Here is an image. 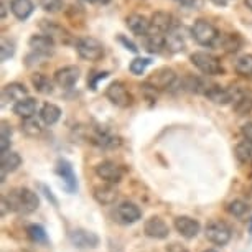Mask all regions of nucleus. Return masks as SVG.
<instances>
[{"label":"nucleus","instance_id":"nucleus-1","mask_svg":"<svg viewBox=\"0 0 252 252\" xmlns=\"http://www.w3.org/2000/svg\"><path fill=\"white\" fill-rule=\"evenodd\" d=\"M7 201V206L10 211L20 213V215H30L35 213L38 206H40V199L35 191L30 188H15L12 189L7 196H3Z\"/></svg>","mask_w":252,"mask_h":252},{"label":"nucleus","instance_id":"nucleus-2","mask_svg":"<svg viewBox=\"0 0 252 252\" xmlns=\"http://www.w3.org/2000/svg\"><path fill=\"white\" fill-rule=\"evenodd\" d=\"M191 35L198 45L213 46L218 38H220V32H218V28L213 23H209L204 18H198L191 27Z\"/></svg>","mask_w":252,"mask_h":252},{"label":"nucleus","instance_id":"nucleus-3","mask_svg":"<svg viewBox=\"0 0 252 252\" xmlns=\"http://www.w3.org/2000/svg\"><path fill=\"white\" fill-rule=\"evenodd\" d=\"M189 60H191L194 68L199 69L206 76H218V74H222V71H224L220 58H216L215 55L206 53V51H194V53L189 56Z\"/></svg>","mask_w":252,"mask_h":252},{"label":"nucleus","instance_id":"nucleus-4","mask_svg":"<svg viewBox=\"0 0 252 252\" xmlns=\"http://www.w3.org/2000/svg\"><path fill=\"white\" fill-rule=\"evenodd\" d=\"M76 51L86 61H99L104 56V45L94 36H84L76 41Z\"/></svg>","mask_w":252,"mask_h":252},{"label":"nucleus","instance_id":"nucleus-5","mask_svg":"<svg viewBox=\"0 0 252 252\" xmlns=\"http://www.w3.org/2000/svg\"><path fill=\"white\" fill-rule=\"evenodd\" d=\"M204 234H206V239L209 242H213V244H216V246H224L231 239L229 226H227L224 221H220V220L209 221L206 227H204Z\"/></svg>","mask_w":252,"mask_h":252},{"label":"nucleus","instance_id":"nucleus-6","mask_svg":"<svg viewBox=\"0 0 252 252\" xmlns=\"http://www.w3.org/2000/svg\"><path fill=\"white\" fill-rule=\"evenodd\" d=\"M175 81H177V73H175L172 68L163 66V68L157 69L155 73L147 79L145 86H150L152 89H155V91H165V89H170L173 86Z\"/></svg>","mask_w":252,"mask_h":252},{"label":"nucleus","instance_id":"nucleus-7","mask_svg":"<svg viewBox=\"0 0 252 252\" xmlns=\"http://www.w3.org/2000/svg\"><path fill=\"white\" fill-rule=\"evenodd\" d=\"M106 97L111 101L114 106L117 107H129L132 104V96L129 93V89L126 88V84L121 81H114L106 89Z\"/></svg>","mask_w":252,"mask_h":252},{"label":"nucleus","instance_id":"nucleus-8","mask_svg":"<svg viewBox=\"0 0 252 252\" xmlns=\"http://www.w3.org/2000/svg\"><path fill=\"white\" fill-rule=\"evenodd\" d=\"M142 218L140 208L132 201H122L116 206V221L119 224H134Z\"/></svg>","mask_w":252,"mask_h":252},{"label":"nucleus","instance_id":"nucleus-9","mask_svg":"<svg viewBox=\"0 0 252 252\" xmlns=\"http://www.w3.org/2000/svg\"><path fill=\"white\" fill-rule=\"evenodd\" d=\"M28 46H30L35 55L50 56L55 53L56 41L51 36L45 35V33H38V35L35 33V35H32L30 40H28Z\"/></svg>","mask_w":252,"mask_h":252},{"label":"nucleus","instance_id":"nucleus-10","mask_svg":"<svg viewBox=\"0 0 252 252\" xmlns=\"http://www.w3.org/2000/svg\"><path fill=\"white\" fill-rule=\"evenodd\" d=\"M96 175L106 183L117 185V183H121V180L124 177V170L116 161L106 160V161H101V163L96 166Z\"/></svg>","mask_w":252,"mask_h":252},{"label":"nucleus","instance_id":"nucleus-11","mask_svg":"<svg viewBox=\"0 0 252 252\" xmlns=\"http://www.w3.org/2000/svg\"><path fill=\"white\" fill-rule=\"evenodd\" d=\"M79 74H81V71H79L78 66L69 64V66H63V68L56 69L53 79H55V83L58 84L60 88L69 89L79 81Z\"/></svg>","mask_w":252,"mask_h":252},{"label":"nucleus","instance_id":"nucleus-12","mask_svg":"<svg viewBox=\"0 0 252 252\" xmlns=\"http://www.w3.org/2000/svg\"><path fill=\"white\" fill-rule=\"evenodd\" d=\"M71 244L76 246L78 249H94L99 246V237L91 231L86 229H74L69 232Z\"/></svg>","mask_w":252,"mask_h":252},{"label":"nucleus","instance_id":"nucleus-13","mask_svg":"<svg viewBox=\"0 0 252 252\" xmlns=\"http://www.w3.org/2000/svg\"><path fill=\"white\" fill-rule=\"evenodd\" d=\"M173 17L168 12H155L150 17V32L157 35H166L173 30Z\"/></svg>","mask_w":252,"mask_h":252},{"label":"nucleus","instance_id":"nucleus-14","mask_svg":"<svg viewBox=\"0 0 252 252\" xmlns=\"http://www.w3.org/2000/svg\"><path fill=\"white\" fill-rule=\"evenodd\" d=\"M173 226L178 234L183 236L185 239H193V237H196L199 234V231H201V224L189 216H178L177 220H175Z\"/></svg>","mask_w":252,"mask_h":252},{"label":"nucleus","instance_id":"nucleus-15","mask_svg":"<svg viewBox=\"0 0 252 252\" xmlns=\"http://www.w3.org/2000/svg\"><path fill=\"white\" fill-rule=\"evenodd\" d=\"M232 109L237 116H247L252 112V94L239 88L232 89Z\"/></svg>","mask_w":252,"mask_h":252},{"label":"nucleus","instance_id":"nucleus-16","mask_svg":"<svg viewBox=\"0 0 252 252\" xmlns=\"http://www.w3.org/2000/svg\"><path fill=\"white\" fill-rule=\"evenodd\" d=\"M144 232L152 239H166L170 234L168 224L158 216H152L150 220L145 221L144 224Z\"/></svg>","mask_w":252,"mask_h":252},{"label":"nucleus","instance_id":"nucleus-17","mask_svg":"<svg viewBox=\"0 0 252 252\" xmlns=\"http://www.w3.org/2000/svg\"><path fill=\"white\" fill-rule=\"evenodd\" d=\"M93 196L99 204H104V206H109V204H114L119 196L117 189L114 185L111 183H104V185H96L93 188Z\"/></svg>","mask_w":252,"mask_h":252},{"label":"nucleus","instance_id":"nucleus-18","mask_svg":"<svg viewBox=\"0 0 252 252\" xmlns=\"http://www.w3.org/2000/svg\"><path fill=\"white\" fill-rule=\"evenodd\" d=\"M56 173L63 180V183L66 185V189H68L69 193H74L76 188H78V180H76L73 166H71L68 160H63V158L58 160V163H56Z\"/></svg>","mask_w":252,"mask_h":252},{"label":"nucleus","instance_id":"nucleus-19","mask_svg":"<svg viewBox=\"0 0 252 252\" xmlns=\"http://www.w3.org/2000/svg\"><path fill=\"white\" fill-rule=\"evenodd\" d=\"M126 25L134 35L142 36V38L145 35H149V32H150V20L147 17L140 15V13H130V15L126 18Z\"/></svg>","mask_w":252,"mask_h":252},{"label":"nucleus","instance_id":"nucleus-20","mask_svg":"<svg viewBox=\"0 0 252 252\" xmlns=\"http://www.w3.org/2000/svg\"><path fill=\"white\" fill-rule=\"evenodd\" d=\"M27 97H28L27 88L23 86V84H20V83H10V84H7V86L2 89L3 102L10 101L13 104H17V102H20V101H23V99H27Z\"/></svg>","mask_w":252,"mask_h":252},{"label":"nucleus","instance_id":"nucleus-21","mask_svg":"<svg viewBox=\"0 0 252 252\" xmlns=\"http://www.w3.org/2000/svg\"><path fill=\"white\" fill-rule=\"evenodd\" d=\"M22 165V157L17 152H5L0 155V168H2V182H5L7 173L15 172L18 166Z\"/></svg>","mask_w":252,"mask_h":252},{"label":"nucleus","instance_id":"nucleus-22","mask_svg":"<svg viewBox=\"0 0 252 252\" xmlns=\"http://www.w3.org/2000/svg\"><path fill=\"white\" fill-rule=\"evenodd\" d=\"M204 96H206L211 102L224 106V104L232 102V89H226V88L218 86V84H213V86L208 88V91L204 93Z\"/></svg>","mask_w":252,"mask_h":252},{"label":"nucleus","instance_id":"nucleus-23","mask_svg":"<svg viewBox=\"0 0 252 252\" xmlns=\"http://www.w3.org/2000/svg\"><path fill=\"white\" fill-rule=\"evenodd\" d=\"M165 48L170 53H180V51L187 48V40H185L183 33L178 28H173L172 32L165 35Z\"/></svg>","mask_w":252,"mask_h":252},{"label":"nucleus","instance_id":"nucleus-24","mask_svg":"<svg viewBox=\"0 0 252 252\" xmlns=\"http://www.w3.org/2000/svg\"><path fill=\"white\" fill-rule=\"evenodd\" d=\"M36 109H38V102L36 99H33L28 96L27 99H23V101L13 104V114H17L18 117H22L23 121L25 119H32L33 116L36 114Z\"/></svg>","mask_w":252,"mask_h":252},{"label":"nucleus","instance_id":"nucleus-25","mask_svg":"<svg viewBox=\"0 0 252 252\" xmlns=\"http://www.w3.org/2000/svg\"><path fill=\"white\" fill-rule=\"evenodd\" d=\"M33 10H35V5H33L32 0H12L10 2V12L17 20H27L33 13Z\"/></svg>","mask_w":252,"mask_h":252},{"label":"nucleus","instance_id":"nucleus-26","mask_svg":"<svg viewBox=\"0 0 252 252\" xmlns=\"http://www.w3.org/2000/svg\"><path fill=\"white\" fill-rule=\"evenodd\" d=\"M40 117L46 126H55L61 117V109L53 102L43 104V107L40 109Z\"/></svg>","mask_w":252,"mask_h":252},{"label":"nucleus","instance_id":"nucleus-27","mask_svg":"<svg viewBox=\"0 0 252 252\" xmlns=\"http://www.w3.org/2000/svg\"><path fill=\"white\" fill-rule=\"evenodd\" d=\"M32 84H33V88H35V91L43 94V96L53 93V81H51L48 76H45L41 73H36L32 76Z\"/></svg>","mask_w":252,"mask_h":252},{"label":"nucleus","instance_id":"nucleus-28","mask_svg":"<svg viewBox=\"0 0 252 252\" xmlns=\"http://www.w3.org/2000/svg\"><path fill=\"white\" fill-rule=\"evenodd\" d=\"M144 46L149 53H160L161 48H165V35L149 32V35L144 36Z\"/></svg>","mask_w":252,"mask_h":252},{"label":"nucleus","instance_id":"nucleus-29","mask_svg":"<svg viewBox=\"0 0 252 252\" xmlns=\"http://www.w3.org/2000/svg\"><path fill=\"white\" fill-rule=\"evenodd\" d=\"M40 27H41V30L45 32V35L51 36V38H53L55 41H56V40H61V41H63L66 36H69V35H68V32H66L63 27L56 25V23H53V22H46V20H41Z\"/></svg>","mask_w":252,"mask_h":252},{"label":"nucleus","instance_id":"nucleus-30","mask_svg":"<svg viewBox=\"0 0 252 252\" xmlns=\"http://www.w3.org/2000/svg\"><path fill=\"white\" fill-rule=\"evenodd\" d=\"M236 73L242 78H252V55H242L236 60Z\"/></svg>","mask_w":252,"mask_h":252},{"label":"nucleus","instance_id":"nucleus-31","mask_svg":"<svg viewBox=\"0 0 252 252\" xmlns=\"http://www.w3.org/2000/svg\"><path fill=\"white\" fill-rule=\"evenodd\" d=\"M234 155L241 163H251L252 161V144L249 142H241L234 147Z\"/></svg>","mask_w":252,"mask_h":252},{"label":"nucleus","instance_id":"nucleus-32","mask_svg":"<svg viewBox=\"0 0 252 252\" xmlns=\"http://www.w3.org/2000/svg\"><path fill=\"white\" fill-rule=\"evenodd\" d=\"M10 139H12V126L7 121H3L2 127H0V152L2 154L10 150Z\"/></svg>","mask_w":252,"mask_h":252},{"label":"nucleus","instance_id":"nucleus-33","mask_svg":"<svg viewBox=\"0 0 252 252\" xmlns=\"http://www.w3.org/2000/svg\"><path fill=\"white\" fill-rule=\"evenodd\" d=\"M20 127H22L23 134L28 135V137H38V135H41V132H43V129H41V126H40V122H38L35 117L25 119V121L22 122Z\"/></svg>","mask_w":252,"mask_h":252},{"label":"nucleus","instance_id":"nucleus-34","mask_svg":"<svg viewBox=\"0 0 252 252\" xmlns=\"http://www.w3.org/2000/svg\"><path fill=\"white\" fill-rule=\"evenodd\" d=\"M150 58H142V56H137V58H134L130 61V64H129V71L132 74H135V76H142L145 73V69L150 66Z\"/></svg>","mask_w":252,"mask_h":252},{"label":"nucleus","instance_id":"nucleus-35","mask_svg":"<svg viewBox=\"0 0 252 252\" xmlns=\"http://www.w3.org/2000/svg\"><path fill=\"white\" fill-rule=\"evenodd\" d=\"M242 46V40L239 36V33H229V35L224 36V41H222V48H224L227 53H234Z\"/></svg>","mask_w":252,"mask_h":252},{"label":"nucleus","instance_id":"nucleus-36","mask_svg":"<svg viewBox=\"0 0 252 252\" xmlns=\"http://www.w3.org/2000/svg\"><path fill=\"white\" fill-rule=\"evenodd\" d=\"M227 213H229L231 216L234 218H242L247 213V209H249V206H247L246 201H242V199H234V201L227 203Z\"/></svg>","mask_w":252,"mask_h":252},{"label":"nucleus","instance_id":"nucleus-37","mask_svg":"<svg viewBox=\"0 0 252 252\" xmlns=\"http://www.w3.org/2000/svg\"><path fill=\"white\" fill-rule=\"evenodd\" d=\"M27 236L30 237L33 242H46V232L41 226L38 224H30L27 227Z\"/></svg>","mask_w":252,"mask_h":252},{"label":"nucleus","instance_id":"nucleus-38","mask_svg":"<svg viewBox=\"0 0 252 252\" xmlns=\"http://www.w3.org/2000/svg\"><path fill=\"white\" fill-rule=\"evenodd\" d=\"M13 55H15V43L2 38V43H0V60L7 61V60H10Z\"/></svg>","mask_w":252,"mask_h":252},{"label":"nucleus","instance_id":"nucleus-39","mask_svg":"<svg viewBox=\"0 0 252 252\" xmlns=\"http://www.w3.org/2000/svg\"><path fill=\"white\" fill-rule=\"evenodd\" d=\"M40 5L46 13H58L63 8V0H40Z\"/></svg>","mask_w":252,"mask_h":252},{"label":"nucleus","instance_id":"nucleus-40","mask_svg":"<svg viewBox=\"0 0 252 252\" xmlns=\"http://www.w3.org/2000/svg\"><path fill=\"white\" fill-rule=\"evenodd\" d=\"M166 252H189L187 247L180 242H172V244L166 246Z\"/></svg>","mask_w":252,"mask_h":252},{"label":"nucleus","instance_id":"nucleus-41","mask_svg":"<svg viewBox=\"0 0 252 252\" xmlns=\"http://www.w3.org/2000/svg\"><path fill=\"white\" fill-rule=\"evenodd\" d=\"M242 135L249 144H252V122H247L242 126Z\"/></svg>","mask_w":252,"mask_h":252},{"label":"nucleus","instance_id":"nucleus-42","mask_svg":"<svg viewBox=\"0 0 252 252\" xmlns=\"http://www.w3.org/2000/svg\"><path fill=\"white\" fill-rule=\"evenodd\" d=\"M119 41H121V43L126 45V48H127V50L134 51V53H137V51H139V48H137V46H135L134 43H132L130 40H127L126 36H122V35H121V36H119Z\"/></svg>","mask_w":252,"mask_h":252},{"label":"nucleus","instance_id":"nucleus-43","mask_svg":"<svg viewBox=\"0 0 252 252\" xmlns=\"http://www.w3.org/2000/svg\"><path fill=\"white\" fill-rule=\"evenodd\" d=\"M211 2L215 3V5H218V7H226L231 0H211Z\"/></svg>","mask_w":252,"mask_h":252},{"label":"nucleus","instance_id":"nucleus-44","mask_svg":"<svg viewBox=\"0 0 252 252\" xmlns=\"http://www.w3.org/2000/svg\"><path fill=\"white\" fill-rule=\"evenodd\" d=\"M178 2L185 7H193L194 3H196V0H178Z\"/></svg>","mask_w":252,"mask_h":252},{"label":"nucleus","instance_id":"nucleus-45","mask_svg":"<svg viewBox=\"0 0 252 252\" xmlns=\"http://www.w3.org/2000/svg\"><path fill=\"white\" fill-rule=\"evenodd\" d=\"M86 2H89V3H102V5H106V3H109L111 0H86Z\"/></svg>","mask_w":252,"mask_h":252},{"label":"nucleus","instance_id":"nucleus-46","mask_svg":"<svg viewBox=\"0 0 252 252\" xmlns=\"http://www.w3.org/2000/svg\"><path fill=\"white\" fill-rule=\"evenodd\" d=\"M244 2H246V7L252 12V0H244Z\"/></svg>","mask_w":252,"mask_h":252},{"label":"nucleus","instance_id":"nucleus-47","mask_svg":"<svg viewBox=\"0 0 252 252\" xmlns=\"http://www.w3.org/2000/svg\"><path fill=\"white\" fill-rule=\"evenodd\" d=\"M7 10H5V3H2V18H5Z\"/></svg>","mask_w":252,"mask_h":252},{"label":"nucleus","instance_id":"nucleus-48","mask_svg":"<svg viewBox=\"0 0 252 252\" xmlns=\"http://www.w3.org/2000/svg\"><path fill=\"white\" fill-rule=\"evenodd\" d=\"M203 252H218V251H215V249H206V251H203Z\"/></svg>","mask_w":252,"mask_h":252},{"label":"nucleus","instance_id":"nucleus-49","mask_svg":"<svg viewBox=\"0 0 252 252\" xmlns=\"http://www.w3.org/2000/svg\"><path fill=\"white\" fill-rule=\"evenodd\" d=\"M251 229H252V227H251Z\"/></svg>","mask_w":252,"mask_h":252}]
</instances>
